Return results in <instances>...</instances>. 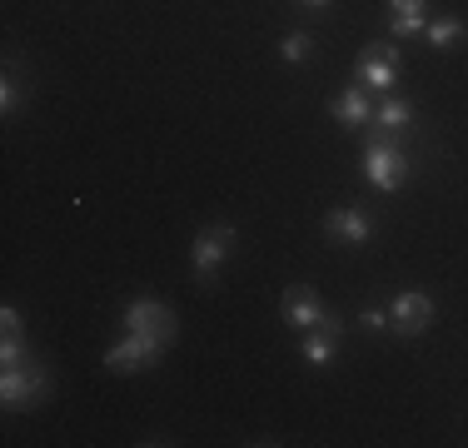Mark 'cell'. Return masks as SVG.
<instances>
[{
	"label": "cell",
	"mask_w": 468,
	"mask_h": 448,
	"mask_svg": "<svg viewBox=\"0 0 468 448\" xmlns=\"http://www.w3.org/2000/svg\"><path fill=\"white\" fill-rule=\"evenodd\" d=\"M334 120H339L344 130H359L364 120H369V95H364V90H344V95H334Z\"/></svg>",
	"instance_id": "cell-12"
},
{
	"label": "cell",
	"mask_w": 468,
	"mask_h": 448,
	"mask_svg": "<svg viewBox=\"0 0 468 448\" xmlns=\"http://www.w3.org/2000/svg\"><path fill=\"white\" fill-rule=\"evenodd\" d=\"M423 36H429L433 50H449V45L463 40V20L459 16H439V20H429V26H423Z\"/></svg>",
	"instance_id": "cell-14"
},
{
	"label": "cell",
	"mask_w": 468,
	"mask_h": 448,
	"mask_svg": "<svg viewBox=\"0 0 468 448\" xmlns=\"http://www.w3.org/2000/svg\"><path fill=\"white\" fill-rule=\"evenodd\" d=\"M433 324V299L423 294V289H404V294L388 304V329L399 334V339H414Z\"/></svg>",
	"instance_id": "cell-5"
},
{
	"label": "cell",
	"mask_w": 468,
	"mask_h": 448,
	"mask_svg": "<svg viewBox=\"0 0 468 448\" xmlns=\"http://www.w3.org/2000/svg\"><path fill=\"white\" fill-rule=\"evenodd\" d=\"M359 80L374 85V90H394V80H399V50H394V45H388V50L364 55V60H359Z\"/></svg>",
	"instance_id": "cell-10"
},
{
	"label": "cell",
	"mask_w": 468,
	"mask_h": 448,
	"mask_svg": "<svg viewBox=\"0 0 468 448\" xmlns=\"http://www.w3.org/2000/svg\"><path fill=\"white\" fill-rule=\"evenodd\" d=\"M165 349H170V344H165V339H154V334H125V339H120L115 349L105 354V368H115V374H135V368H154Z\"/></svg>",
	"instance_id": "cell-4"
},
{
	"label": "cell",
	"mask_w": 468,
	"mask_h": 448,
	"mask_svg": "<svg viewBox=\"0 0 468 448\" xmlns=\"http://www.w3.org/2000/svg\"><path fill=\"white\" fill-rule=\"evenodd\" d=\"M50 389V374L40 364H10L5 379H0V403L5 413H20V409H36Z\"/></svg>",
	"instance_id": "cell-1"
},
{
	"label": "cell",
	"mask_w": 468,
	"mask_h": 448,
	"mask_svg": "<svg viewBox=\"0 0 468 448\" xmlns=\"http://www.w3.org/2000/svg\"><path fill=\"white\" fill-rule=\"evenodd\" d=\"M125 334H154V339L170 344L175 339V309L160 304V299H135L125 309Z\"/></svg>",
	"instance_id": "cell-6"
},
{
	"label": "cell",
	"mask_w": 468,
	"mask_h": 448,
	"mask_svg": "<svg viewBox=\"0 0 468 448\" xmlns=\"http://www.w3.org/2000/svg\"><path fill=\"white\" fill-rule=\"evenodd\" d=\"M359 324H364V329H369V334H384V329H388V309H378V304H369V309L359 314Z\"/></svg>",
	"instance_id": "cell-17"
},
{
	"label": "cell",
	"mask_w": 468,
	"mask_h": 448,
	"mask_svg": "<svg viewBox=\"0 0 468 448\" xmlns=\"http://www.w3.org/2000/svg\"><path fill=\"white\" fill-rule=\"evenodd\" d=\"M299 5H309V10H329L334 0H299Z\"/></svg>",
	"instance_id": "cell-20"
},
{
	"label": "cell",
	"mask_w": 468,
	"mask_h": 448,
	"mask_svg": "<svg viewBox=\"0 0 468 448\" xmlns=\"http://www.w3.org/2000/svg\"><path fill=\"white\" fill-rule=\"evenodd\" d=\"M229 254H234V229L229 224H209V229H199L195 240H189V269L199 274V284H209Z\"/></svg>",
	"instance_id": "cell-2"
},
{
	"label": "cell",
	"mask_w": 468,
	"mask_h": 448,
	"mask_svg": "<svg viewBox=\"0 0 468 448\" xmlns=\"http://www.w3.org/2000/svg\"><path fill=\"white\" fill-rule=\"evenodd\" d=\"M409 125H414V105L399 100V95H388L384 105H378V130H384V134H404Z\"/></svg>",
	"instance_id": "cell-13"
},
{
	"label": "cell",
	"mask_w": 468,
	"mask_h": 448,
	"mask_svg": "<svg viewBox=\"0 0 468 448\" xmlns=\"http://www.w3.org/2000/svg\"><path fill=\"white\" fill-rule=\"evenodd\" d=\"M16 105H20V90H16V80H5V85H0V110L16 115Z\"/></svg>",
	"instance_id": "cell-18"
},
{
	"label": "cell",
	"mask_w": 468,
	"mask_h": 448,
	"mask_svg": "<svg viewBox=\"0 0 468 448\" xmlns=\"http://www.w3.org/2000/svg\"><path fill=\"white\" fill-rule=\"evenodd\" d=\"M364 179H369L374 189H384V195L404 189V179H409V160H404V150H399L394 140H374L369 150H364Z\"/></svg>",
	"instance_id": "cell-3"
},
{
	"label": "cell",
	"mask_w": 468,
	"mask_h": 448,
	"mask_svg": "<svg viewBox=\"0 0 468 448\" xmlns=\"http://www.w3.org/2000/svg\"><path fill=\"white\" fill-rule=\"evenodd\" d=\"M324 229H329L334 240H339V244H354V250L374 240V219L364 215V209H354V205H344V209H329Z\"/></svg>",
	"instance_id": "cell-8"
},
{
	"label": "cell",
	"mask_w": 468,
	"mask_h": 448,
	"mask_svg": "<svg viewBox=\"0 0 468 448\" xmlns=\"http://www.w3.org/2000/svg\"><path fill=\"white\" fill-rule=\"evenodd\" d=\"M423 26H429V16H423V0H388V36H394V40L419 36Z\"/></svg>",
	"instance_id": "cell-11"
},
{
	"label": "cell",
	"mask_w": 468,
	"mask_h": 448,
	"mask_svg": "<svg viewBox=\"0 0 468 448\" xmlns=\"http://www.w3.org/2000/svg\"><path fill=\"white\" fill-rule=\"evenodd\" d=\"M284 319L294 324L299 334H304V329H319V324H329L334 314L324 309V299H319L314 289L299 284V289H289V294H284Z\"/></svg>",
	"instance_id": "cell-7"
},
{
	"label": "cell",
	"mask_w": 468,
	"mask_h": 448,
	"mask_svg": "<svg viewBox=\"0 0 468 448\" xmlns=\"http://www.w3.org/2000/svg\"><path fill=\"white\" fill-rule=\"evenodd\" d=\"M280 55L289 65H304L309 55H314V36H304V30H289V36L280 40Z\"/></svg>",
	"instance_id": "cell-15"
},
{
	"label": "cell",
	"mask_w": 468,
	"mask_h": 448,
	"mask_svg": "<svg viewBox=\"0 0 468 448\" xmlns=\"http://www.w3.org/2000/svg\"><path fill=\"white\" fill-rule=\"evenodd\" d=\"M0 364H26V344H20V334H5V339H0Z\"/></svg>",
	"instance_id": "cell-16"
},
{
	"label": "cell",
	"mask_w": 468,
	"mask_h": 448,
	"mask_svg": "<svg viewBox=\"0 0 468 448\" xmlns=\"http://www.w3.org/2000/svg\"><path fill=\"white\" fill-rule=\"evenodd\" d=\"M339 334H344L339 319L319 324V329H304V344H299L304 364H309V368H329V364H334V349H339Z\"/></svg>",
	"instance_id": "cell-9"
},
{
	"label": "cell",
	"mask_w": 468,
	"mask_h": 448,
	"mask_svg": "<svg viewBox=\"0 0 468 448\" xmlns=\"http://www.w3.org/2000/svg\"><path fill=\"white\" fill-rule=\"evenodd\" d=\"M0 324H5V334H20V309L5 304V309H0Z\"/></svg>",
	"instance_id": "cell-19"
}]
</instances>
